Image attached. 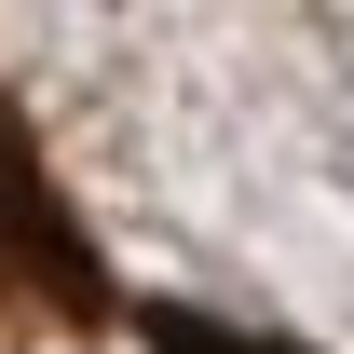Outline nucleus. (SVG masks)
Wrapping results in <instances>:
<instances>
[{
    "label": "nucleus",
    "mask_w": 354,
    "mask_h": 354,
    "mask_svg": "<svg viewBox=\"0 0 354 354\" xmlns=\"http://www.w3.org/2000/svg\"><path fill=\"white\" fill-rule=\"evenodd\" d=\"M109 327H123V286L95 259L82 205L55 191L41 123L0 82V341H109Z\"/></svg>",
    "instance_id": "1"
},
{
    "label": "nucleus",
    "mask_w": 354,
    "mask_h": 354,
    "mask_svg": "<svg viewBox=\"0 0 354 354\" xmlns=\"http://www.w3.org/2000/svg\"><path fill=\"white\" fill-rule=\"evenodd\" d=\"M136 341L150 354H313V341H286V327H232V313H191V300H150Z\"/></svg>",
    "instance_id": "2"
}]
</instances>
